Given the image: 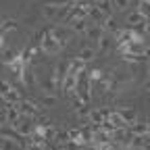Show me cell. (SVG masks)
Segmentation results:
<instances>
[{
	"label": "cell",
	"instance_id": "cell-17",
	"mask_svg": "<svg viewBox=\"0 0 150 150\" xmlns=\"http://www.w3.org/2000/svg\"><path fill=\"white\" fill-rule=\"evenodd\" d=\"M104 29H108V31H119L117 29V21L112 17H106V21H104V25H102Z\"/></svg>",
	"mask_w": 150,
	"mask_h": 150
},
{
	"label": "cell",
	"instance_id": "cell-21",
	"mask_svg": "<svg viewBox=\"0 0 150 150\" xmlns=\"http://www.w3.org/2000/svg\"><path fill=\"white\" fill-rule=\"evenodd\" d=\"M112 2H115V8H119V11H125L129 6V0H112Z\"/></svg>",
	"mask_w": 150,
	"mask_h": 150
},
{
	"label": "cell",
	"instance_id": "cell-13",
	"mask_svg": "<svg viewBox=\"0 0 150 150\" xmlns=\"http://www.w3.org/2000/svg\"><path fill=\"white\" fill-rule=\"evenodd\" d=\"M63 88H65V92H75V88H77V75H71V73H67Z\"/></svg>",
	"mask_w": 150,
	"mask_h": 150
},
{
	"label": "cell",
	"instance_id": "cell-11",
	"mask_svg": "<svg viewBox=\"0 0 150 150\" xmlns=\"http://www.w3.org/2000/svg\"><path fill=\"white\" fill-rule=\"evenodd\" d=\"M0 150H19V144L15 142V138H0Z\"/></svg>",
	"mask_w": 150,
	"mask_h": 150
},
{
	"label": "cell",
	"instance_id": "cell-2",
	"mask_svg": "<svg viewBox=\"0 0 150 150\" xmlns=\"http://www.w3.org/2000/svg\"><path fill=\"white\" fill-rule=\"evenodd\" d=\"M17 108H19V112L25 115V117H33L35 112H38V104L31 102V100H21V102L17 104Z\"/></svg>",
	"mask_w": 150,
	"mask_h": 150
},
{
	"label": "cell",
	"instance_id": "cell-19",
	"mask_svg": "<svg viewBox=\"0 0 150 150\" xmlns=\"http://www.w3.org/2000/svg\"><path fill=\"white\" fill-rule=\"evenodd\" d=\"M138 11H140V13H142V15H144V17L148 19V17H150V2H148V0H142V2H140V8H138Z\"/></svg>",
	"mask_w": 150,
	"mask_h": 150
},
{
	"label": "cell",
	"instance_id": "cell-9",
	"mask_svg": "<svg viewBox=\"0 0 150 150\" xmlns=\"http://www.w3.org/2000/svg\"><path fill=\"white\" fill-rule=\"evenodd\" d=\"M148 131H150V127L146 123H131V127H129V134L131 136H146Z\"/></svg>",
	"mask_w": 150,
	"mask_h": 150
},
{
	"label": "cell",
	"instance_id": "cell-4",
	"mask_svg": "<svg viewBox=\"0 0 150 150\" xmlns=\"http://www.w3.org/2000/svg\"><path fill=\"white\" fill-rule=\"evenodd\" d=\"M86 35L90 38L92 42H96V46H98V42L102 40V35H104V27L102 25H92V27H88Z\"/></svg>",
	"mask_w": 150,
	"mask_h": 150
},
{
	"label": "cell",
	"instance_id": "cell-22",
	"mask_svg": "<svg viewBox=\"0 0 150 150\" xmlns=\"http://www.w3.org/2000/svg\"><path fill=\"white\" fill-rule=\"evenodd\" d=\"M42 104H44V106H54V104H56V98H54V96H50V94H46L44 100H42Z\"/></svg>",
	"mask_w": 150,
	"mask_h": 150
},
{
	"label": "cell",
	"instance_id": "cell-3",
	"mask_svg": "<svg viewBox=\"0 0 150 150\" xmlns=\"http://www.w3.org/2000/svg\"><path fill=\"white\" fill-rule=\"evenodd\" d=\"M127 25H129V27H142V25H146V17H144L140 11L129 13V15H127Z\"/></svg>",
	"mask_w": 150,
	"mask_h": 150
},
{
	"label": "cell",
	"instance_id": "cell-20",
	"mask_svg": "<svg viewBox=\"0 0 150 150\" xmlns=\"http://www.w3.org/2000/svg\"><path fill=\"white\" fill-rule=\"evenodd\" d=\"M146 146V136H134V148H144Z\"/></svg>",
	"mask_w": 150,
	"mask_h": 150
},
{
	"label": "cell",
	"instance_id": "cell-24",
	"mask_svg": "<svg viewBox=\"0 0 150 150\" xmlns=\"http://www.w3.org/2000/svg\"><path fill=\"white\" fill-rule=\"evenodd\" d=\"M29 150H42L40 146H29Z\"/></svg>",
	"mask_w": 150,
	"mask_h": 150
},
{
	"label": "cell",
	"instance_id": "cell-27",
	"mask_svg": "<svg viewBox=\"0 0 150 150\" xmlns=\"http://www.w3.org/2000/svg\"><path fill=\"white\" fill-rule=\"evenodd\" d=\"M148 2H150V0H148Z\"/></svg>",
	"mask_w": 150,
	"mask_h": 150
},
{
	"label": "cell",
	"instance_id": "cell-7",
	"mask_svg": "<svg viewBox=\"0 0 150 150\" xmlns=\"http://www.w3.org/2000/svg\"><path fill=\"white\" fill-rule=\"evenodd\" d=\"M56 15H59V6L56 4H44L42 6V17L46 19V21H56Z\"/></svg>",
	"mask_w": 150,
	"mask_h": 150
},
{
	"label": "cell",
	"instance_id": "cell-5",
	"mask_svg": "<svg viewBox=\"0 0 150 150\" xmlns=\"http://www.w3.org/2000/svg\"><path fill=\"white\" fill-rule=\"evenodd\" d=\"M96 54H98V48H96V46H83V48L79 50V59H81L83 63H90V61L96 59Z\"/></svg>",
	"mask_w": 150,
	"mask_h": 150
},
{
	"label": "cell",
	"instance_id": "cell-25",
	"mask_svg": "<svg viewBox=\"0 0 150 150\" xmlns=\"http://www.w3.org/2000/svg\"><path fill=\"white\" fill-rule=\"evenodd\" d=\"M146 90H150V81H148V83H146Z\"/></svg>",
	"mask_w": 150,
	"mask_h": 150
},
{
	"label": "cell",
	"instance_id": "cell-18",
	"mask_svg": "<svg viewBox=\"0 0 150 150\" xmlns=\"http://www.w3.org/2000/svg\"><path fill=\"white\" fill-rule=\"evenodd\" d=\"M11 90H13L11 81H6V79H0V96H4V94H8Z\"/></svg>",
	"mask_w": 150,
	"mask_h": 150
},
{
	"label": "cell",
	"instance_id": "cell-8",
	"mask_svg": "<svg viewBox=\"0 0 150 150\" xmlns=\"http://www.w3.org/2000/svg\"><path fill=\"white\" fill-rule=\"evenodd\" d=\"M88 23H86V17H75L73 21H71V29L75 31V33H86L88 31Z\"/></svg>",
	"mask_w": 150,
	"mask_h": 150
},
{
	"label": "cell",
	"instance_id": "cell-6",
	"mask_svg": "<svg viewBox=\"0 0 150 150\" xmlns=\"http://www.w3.org/2000/svg\"><path fill=\"white\" fill-rule=\"evenodd\" d=\"M50 35L52 38H56L61 44H65L67 40H69V29L67 27H63V25H56V27H52L50 29Z\"/></svg>",
	"mask_w": 150,
	"mask_h": 150
},
{
	"label": "cell",
	"instance_id": "cell-26",
	"mask_svg": "<svg viewBox=\"0 0 150 150\" xmlns=\"http://www.w3.org/2000/svg\"><path fill=\"white\" fill-rule=\"evenodd\" d=\"M148 71H150V67H148Z\"/></svg>",
	"mask_w": 150,
	"mask_h": 150
},
{
	"label": "cell",
	"instance_id": "cell-10",
	"mask_svg": "<svg viewBox=\"0 0 150 150\" xmlns=\"http://www.w3.org/2000/svg\"><path fill=\"white\" fill-rule=\"evenodd\" d=\"M88 17L94 19V25H104V21H106V15L100 8H90V15Z\"/></svg>",
	"mask_w": 150,
	"mask_h": 150
},
{
	"label": "cell",
	"instance_id": "cell-16",
	"mask_svg": "<svg viewBox=\"0 0 150 150\" xmlns=\"http://www.w3.org/2000/svg\"><path fill=\"white\" fill-rule=\"evenodd\" d=\"M17 59H19V56H17V52H15V50H4V54H2V61H4L6 65L15 63Z\"/></svg>",
	"mask_w": 150,
	"mask_h": 150
},
{
	"label": "cell",
	"instance_id": "cell-14",
	"mask_svg": "<svg viewBox=\"0 0 150 150\" xmlns=\"http://www.w3.org/2000/svg\"><path fill=\"white\" fill-rule=\"evenodd\" d=\"M119 115L131 125V123H136V110L134 108H119Z\"/></svg>",
	"mask_w": 150,
	"mask_h": 150
},
{
	"label": "cell",
	"instance_id": "cell-1",
	"mask_svg": "<svg viewBox=\"0 0 150 150\" xmlns=\"http://www.w3.org/2000/svg\"><path fill=\"white\" fill-rule=\"evenodd\" d=\"M63 48V44L56 40V38H52L50 35V31L44 35V40H42V50L46 52V54H54V52H59Z\"/></svg>",
	"mask_w": 150,
	"mask_h": 150
},
{
	"label": "cell",
	"instance_id": "cell-12",
	"mask_svg": "<svg viewBox=\"0 0 150 150\" xmlns=\"http://www.w3.org/2000/svg\"><path fill=\"white\" fill-rule=\"evenodd\" d=\"M83 69H86V63L79 59V56H77L73 63H69V73H71V75H79Z\"/></svg>",
	"mask_w": 150,
	"mask_h": 150
},
{
	"label": "cell",
	"instance_id": "cell-15",
	"mask_svg": "<svg viewBox=\"0 0 150 150\" xmlns=\"http://www.w3.org/2000/svg\"><path fill=\"white\" fill-rule=\"evenodd\" d=\"M4 100H6L8 104H19V102H21V96H19V92L13 88L8 94H4Z\"/></svg>",
	"mask_w": 150,
	"mask_h": 150
},
{
	"label": "cell",
	"instance_id": "cell-23",
	"mask_svg": "<svg viewBox=\"0 0 150 150\" xmlns=\"http://www.w3.org/2000/svg\"><path fill=\"white\" fill-rule=\"evenodd\" d=\"M15 27H17V23H15V21H6V23H4V27H2V33H4V31H8V29H15Z\"/></svg>",
	"mask_w": 150,
	"mask_h": 150
}]
</instances>
